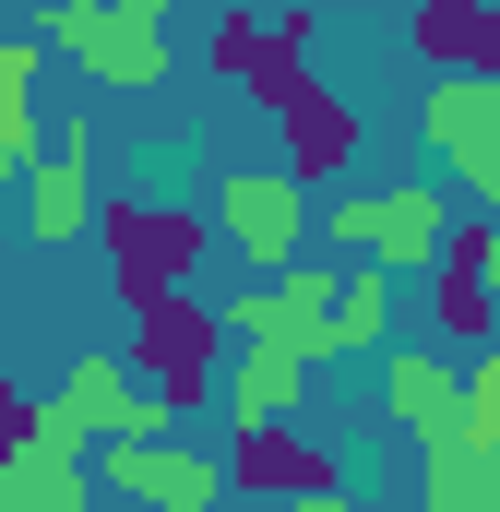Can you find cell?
<instances>
[{"instance_id":"cell-1","label":"cell","mask_w":500,"mask_h":512,"mask_svg":"<svg viewBox=\"0 0 500 512\" xmlns=\"http://www.w3.org/2000/svg\"><path fill=\"white\" fill-rule=\"evenodd\" d=\"M48 60H84L108 96H155L179 72V36H167V0H60L24 24Z\"/></svg>"},{"instance_id":"cell-2","label":"cell","mask_w":500,"mask_h":512,"mask_svg":"<svg viewBox=\"0 0 500 512\" xmlns=\"http://www.w3.org/2000/svg\"><path fill=\"white\" fill-rule=\"evenodd\" d=\"M96 227H108V286H120V310L191 298V274H203V251H215L203 203H155V191H108Z\"/></svg>"},{"instance_id":"cell-3","label":"cell","mask_w":500,"mask_h":512,"mask_svg":"<svg viewBox=\"0 0 500 512\" xmlns=\"http://www.w3.org/2000/svg\"><path fill=\"white\" fill-rule=\"evenodd\" d=\"M131 382L155 417H191V405H215L227 382V322H215V298H155V310H131Z\"/></svg>"},{"instance_id":"cell-4","label":"cell","mask_w":500,"mask_h":512,"mask_svg":"<svg viewBox=\"0 0 500 512\" xmlns=\"http://www.w3.org/2000/svg\"><path fill=\"white\" fill-rule=\"evenodd\" d=\"M310 239H334V262L405 286V274L441 262V191H334V203L310 215Z\"/></svg>"},{"instance_id":"cell-5","label":"cell","mask_w":500,"mask_h":512,"mask_svg":"<svg viewBox=\"0 0 500 512\" xmlns=\"http://www.w3.org/2000/svg\"><path fill=\"white\" fill-rule=\"evenodd\" d=\"M310 215H322V191H298L286 167H239V179L203 203V227H215V239L250 262V286L298 274V251H310Z\"/></svg>"},{"instance_id":"cell-6","label":"cell","mask_w":500,"mask_h":512,"mask_svg":"<svg viewBox=\"0 0 500 512\" xmlns=\"http://www.w3.org/2000/svg\"><path fill=\"white\" fill-rule=\"evenodd\" d=\"M310 36H322V12H215L203 24V72L250 84V108H286L310 84Z\"/></svg>"},{"instance_id":"cell-7","label":"cell","mask_w":500,"mask_h":512,"mask_svg":"<svg viewBox=\"0 0 500 512\" xmlns=\"http://www.w3.org/2000/svg\"><path fill=\"white\" fill-rule=\"evenodd\" d=\"M322 286H334V262H298V274H274V286H239L215 322H227V346H262V358L322 370V358H334V346H322Z\"/></svg>"},{"instance_id":"cell-8","label":"cell","mask_w":500,"mask_h":512,"mask_svg":"<svg viewBox=\"0 0 500 512\" xmlns=\"http://www.w3.org/2000/svg\"><path fill=\"white\" fill-rule=\"evenodd\" d=\"M84 227H96V120L72 108V120L48 131V155L24 167V239L60 251V239H84Z\"/></svg>"},{"instance_id":"cell-9","label":"cell","mask_w":500,"mask_h":512,"mask_svg":"<svg viewBox=\"0 0 500 512\" xmlns=\"http://www.w3.org/2000/svg\"><path fill=\"white\" fill-rule=\"evenodd\" d=\"M417 131L441 143V167L489 203V227H500V84H429L417 96Z\"/></svg>"},{"instance_id":"cell-10","label":"cell","mask_w":500,"mask_h":512,"mask_svg":"<svg viewBox=\"0 0 500 512\" xmlns=\"http://www.w3.org/2000/svg\"><path fill=\"white\" fill-rule=\"evenodd\" d=\"M36 429H48V441H72V453H84V441H155V429H167V417H155V405H143V382H131L120 358H84V370H72V382H60V405H36Z\"/></svg>"},{"instance_id":"cell-11","label":"cell","mask_w":500,"mask_h":512,"mask_svg":"<svg viewBox=\"0 0 500 512\" xmlns=\"http://www.w3.org/2000/svg\"><path fill=\"white\" fill-rule=\"evenodd\" d=\"M96 489H120V501H143V512H215L227 501V477H215L203 453H179L167 429H155V441H108V453H96Z\"/></svg>"},{"instance_id":"cell-12","label":"cell","mask_w":500,"mask_h":512,"mask_svg":"<svg viewBox=\"0 0 500 512\" xmlns=\"http://www.w3.org/2000/svg\"><path fill=\"white\" fill-rule=\"evenodd\" d=\"M215 477H227V489H262V501H334V477H346V465H334V453H322V441H310V429H239V441H227V465H215Z\"/></svg>"},{"instance_id":"cell-13","label":"cell","mask_w":500,"mask_h":512,"mask_svg":"<svg viewBox=\"0 0 500 512\" xmlns=\"http://www.w3.org/2000/svg\"><path fill=\"white\" fill-rule=\"evenodd\" d=\"M405 48L441 84H500V12H477V0H417L405 12Z\"/></svg>"},{"instance_id":"cell-14","label":"cell","mask_w":500,"mask_h":512,"mask_svg":"<svg viewBox=\"0 0 500 512\" xmlns=\"http://www.w3.org/2000/svg\"><path fill=\"white\" fill-rule=\"evenodd\" d=\"M274 131H286V179L322 191V179H346V155H358V131H370V120H358L334 84H298V96L274 108Z\"/></svg>"},{"instance_id":"cell-15","label":"cell","mask_w":500,"mask_h":512,"mask_svg":"<svg viewBox=\"0 0 500 512\" xmlns=\"http://www.w3.org/2000/svg\"><path fill=\"white\" fill-rule=\"evenodd\" d=\"M381 405H393V429L417 453H453V370H441V346H381Z\"/></svg>"},{"instance_id":"cell-16","label":"cell","mask_w":500,"mask_h":512,"mask_svg":"<svg viewBox=\"0 0 500 512\" xmlns=\"http://www.w3.org/2000/svg\"><path fill=\"white\" fill-rule=\"evenodd\" d=\"M0 512H96L84 453H72V441H48V429H24V453H12V477H0Z\"/></svg>"},{"instance_id":"cell-17","label":"cell","mask_w":500,"mask_h":512,"mask_svg":"<svg viewBox=\"0 0 500 512\" xmlns=\"http://www.w3.org/2000/svg\"><path fill=\"white\" fill-rule=\"evenodd\" d=\"M322 346H334V358H381V346H393V274L334 262V286H322Z\"/></svg>"},{"instance_id":"cell-18","label":"cell","mask_w":500,"mask_h":512,"mask_svg":"<svg viewBox=\"0 0 500 512\" xmlns=\"http://www.w3.org/2000/svg\"><path fill=\"white\" fill-rule=\"evenodd\" d=\"M227 417L239 429H298V393H310V370L298 358H262V346H227Z\"/></svg>"},{"instance_id":"cell-19","label":"cell","mask_w":500,"mask_h":512,"mask_svg":"<svg viewBox=\"0 0 500 512\" xmlns=\"http://www.w3.org/2000/svg\"><path fill=\"white\" fill-rule=\"evenodd\" d=\"M36 72H48V48H36V36H0V179H24V167L48 155V131H36Z\"/></svg>"},{"instance_id":"cell-20","label":"cell","mask_w":500,"mask_h":512,"mask_svg":"<svg viewBox=\"0 0 500 512\" xmlns=\"http://www.w3.org/2000/svg\"><path fill=\"white\" fill-rule=\"evenodd\" d=\"M453 453H477V465H500V346L453 370Z\"/></svg>"},{"instance_id":"cell-21","label":"cell","mask_w":500,"mask_h":512,"mask_svg":"<svg viewBox=\"0 0 500 512\" xmlns=\"http://www.w3.org/2000/svg\"><path fill=\"white\" fill-rule=\"evenodd\" d=\"M24 429H36V393L0 382V477H12V453H24Z\"/></svg>"},{"instance_id":"cell-22","label":"cell","mask_w":500,"mask_h":512,"mask_svg":"<svg viewBox=\"0 0 500 512\" xmlns=\"http://www.w3.org/2000/svg\"><path fill=\"white\" fill-rule=\"evenodd\" d=\"M489 310H500V227H489Z\"/></svg>"}]
</instances>
